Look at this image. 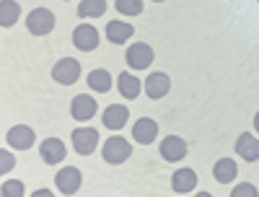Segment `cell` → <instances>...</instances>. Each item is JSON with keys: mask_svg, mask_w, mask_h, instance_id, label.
I'll list each match as a JSON object with an SVG mask.
<instances>
[{"mask_svg": "<svg viewBox=\"0 0 259 197\" xmlns=\"http://www.w3.org/2000/svg\"><path fill=\"white\" fill-rule=\"evenodd\" d=\"M171 187H174V192H179V194L192 192L194 187H197V174H194V169H179L174 177H171Z\"/></svg>", "mask_w": 259, "mask_h": 197, "instance_id": "e0dca14e", "label": "cell"}, {"mask_svg": "<svg viewBox=\"0 0 259 197\" xmlns=\"http://www.w3.org/2000/svg\"><path fill=\"white\" fill-rule=\"evenodd\" d=\"M89 86L94 91H99V94H106L112 89V75L106 70H91L89 73Z\"/></svg>", "mask_w": 259, "mask_h": 197, "instance_id": "7402d4cb", "label": "cell"}, {"mask_svg": "<svg viewBox=\"0 0 259 197\" xmlns=\"http://www.w3.org/2000/svg\"><path fill=\"white\" fill-rule=\"evenodd\" d=\"M21 16V8L16 0H0V26H13Z\"/></svg>", "mask_w": 259, "mask_h": 197, "instance_id": "ffe728a7", "label": "cell"}, {"mask_svg": "<svg viewBox=\"0 0 259 197\" xmlns=\"http://www.w3.org/2000/svg\"><path fill=\"white\" fill-rule=\"evenodd\" d=\"M124 60H127L130 68H135V70H145L148 65L153 62V47L145 45V42H135V45L127 50Z\"/></svg>", "mask_w": 259, "mask_h": 197, "instance_id": "277c9868", "label": "cell"}, {"mask_svg": "<svg viewBox=\"0 0 259 197\" xmlns=\"http://www.w3.org/2000/svg\"><path fill=\"white\" fill-rule=\"evenodd\" d=\"M117 89L124 99H138L140 96V81L133 73H119L117 78Z\"/></svg>", "mask_w": 259, "mask_h": 197, "instance_id": "d6986e66", "label": "cell"}, {"mask_svg": "<svg viewBox=\"0 0 259 197\" xmlns=\"http://www.w3.org/2000/svg\"><path fill=\"white\" fill-rule=\"evenodd\" d=\"M158 150H161V159L163 161L177 164V161H182L187 156V143L182 138H177V135H168V138H163V143L158 145Z\"/></svg>", "mask_w": 259, "mask_h": 197, "instance_id": "52a82bcc", "label": "cell"}, {"mask_svg": "<svg viewBox=\"0 0 259 197\" xmlns=\"http://www.w3.org/2000/svg\"><path fill=\"white\" fill-rule=\"evenodd\" d=\"M52 78L62 86H70L80 78V62L75 57H62L55 68H52Z\"/></svg>", "mask_w": 259, "mask_h": 197, "instance_id": "7a4b0ae2", "label": "cell"}, {"mask_svg": "<svg viewBox=\"0 0 259 197\" xmlns=\"http://www.w3.org/2000/svg\"><path fill=\"white\" fill-rule=\"evenodd\" d=\"M39 153H41V159H45L47 164H60L62 159H65V145H62V140H57V138H47L45 143L39 145Z\"/></svg>", "mask_w": 259, "mask_h": 197, "instance_id": "2e32d148", "label": "cell"}, {"mask_svg": "<svg viewBox=\"0 0 259 197\" xmlns=\"http://www.w3.org/2000/svg\"><path fill=\"white\" fill-rule=\"evenodd\" d=\"M236 153L244 161H259V140L251 133H241L239 140H236Z\"/></svg>", "mask_w": 259, "mask_h": 197, "instance_id": "5bb4252c", "label": "cell"}, {"mask_svg": "<svg viewBox=\"0 0 259 197\" xmlns=\"http://www.w3.org/2000/svg\"><path fill=\"white\" fill-rule=\"evenodd\" d=\"M127 117H130L127 106H122V104H112V106H106V109H104L101 122H104V127H109V130H119V127L127 125Z\"/></svg>", "mask_w": 259, "mask_h": 197, "instance_id": "4fadbf2b", "label": "cell"}, {"mask_svg": "<svg viewBox=\"0 0 259 197\" xmlns=\"http://www.w3.org/2000/svg\"><path fill=\"white\" fill-rule=\"evenodd\" d=\"M114 6L122 16H138L143 11V0H117Z\"/></svg>", "mask_w": 259, "mask_h": 197, "instance_id": "603a6c76", "label": "cell"}, {"mask_svg": "<svg viewBox=\"0 0 259 197\" xmlns=\"http://www.w3.org/2000/svg\"><path fill=\"white\" fill-rule=\"evenodd\" d=\"M6 140H8V145H11V148L26 150V148H31V145H34V130H31V127H26V125H16V127H11V130H8Z\"/></svg>", "mask_w": 259, "mask_h": 197, "instance_id": "8fae6325", "label": "cell"}, {"mask_svg": "<svg viewBox=\"0 0 259 197\" xmlns=\"http://www.w3.org/2000/svg\"><path fill=\"white\" fill-rule=\"evenodd\" d=\"M153 3H163V0H153Z\"/></svg>", "mask_w": 259, "mask_h": 197, "instance_id": "83f0119b", "label": "cell"}, {"mask_svg": "<svg viewBox=\"0 0 259 197\" xmlns=\"http://www.w3.org/2000/svg\"><path fill=\"white\" fill-rule=\"evenodd\" d=\"M236 171H239V166H236L233 159H221L218 164L212 166V177L218 179L221 184H231L236 179Z\"/></svg>", "mask_w": 259, "mask_h": 197, "instance_id": "ac0fdd59", "label": "cell"}, {"mask_svg": "<svg viewBox=\"0 0 259 197\" xmlns=\"http://www.w3.org/2000/svg\"><path fill=\"white\" fill-rule=\"evenodd\" d=\"M231 197H256V187L254 184H239L231 189Z\"/></svg>", "mask_w": 259, "mask_h": 197, "instance_id": "cb8c5ba5", "label": "cell"}, {"mask_svg": "<svg viewBox=\"0 0 259 197\" xmlns=\"http://www.w3.org/2000/svg\"><path fill=\"white\" fill-rule=\"evenodd\" d=\"M104 161L106 164H122L130 159V153H133V145H130L124 138H109L104 143Z\"/></svg>", "mask_w": 259, "mask_h": 197, "instance_id": "3957f363", "label": "cell"}, {"mask_svg": "<svg viewBox=\"0 0 259 197\" xmlns=\"http://www.w3.org/2000/svg\"><path fill=\"white\" fill-rule=\"evenodd\" d=\"M171 91V81H168V75L166 73H150L148 75V81H145V94H148V99H163L166 94Z\"/></svg>", "mask_w": 259, "mask_h": 197, "instance_id": "30bf717a", "label": "cell"}, {"mask_svg": "<svg viewBox=\"0 0 259 197\" xmlns=\"http://www.w3.org/2000/svg\"><path fill=\"white\" fill-rule=\"evenodd\" d=\"M96 109H99V104H96L91 96L80 94V96H75L73 104H70V114H73V120H78V122H89V120H94Z\"/></svg>", "mask_w": 259, "mask_h": 197, "instance_id": "ba28073f", "label": "cell"}, {"mask_svg": "<svg viewBox=\"0 0 259 197\" xmlns=\"http://www.w3.org/2000/svg\"><path fill=\"white\" fill-rule=\"evenodd\" d=\"M106 13V0H80L78 16L80 18H99Z\"/></svg>", "mask_w": 259, "mask_h": 197, "instance_id": "44dd1931", "label": "cell"}, {"mask_svg": "<svg viewBox=\"0 0 259 197\" xmlns=\"http://www.w3.org/2000/svg\"><path fill=\"white\" fill-rule=\"evenodd\" d=\"M55 184L60 187L62 194H75L78 187H80V171L75 166H65L57 171V177H55Z\"/></svg>", "mask_w": 259, "mask_h": 197, "instance_id": "9c48e42d", "label": "cell"}, {"mask_svg": "<svg viewBox=\"0 0 259 197\" xmlns=\"http://www.w3.org/2000/svg\"><path fill=\"white\" fill-rule=\"evenodd\" d=\"M96 143H99V133L94 127H75L73 130V148H75V153H80V156L94 153Z\"/></svg>", "mask_w": 259, "mask_h": 197, "instance_id": "5b68a950", "label": "cell"}, {"mask_svg": "<svg viewBox=\"0 0 259 197\" xmlns=\"http://www.w3.org/2000/svg\"><path fill=\"white\" fill-rule=\"evenodd\" d=\"M135 34L133 24H127V21H109L106 24V39L112 42V45H124V42Z\"/></svg>", "mask_w": 259, "mask_h": 197, "instance_id": "9a60e30c", "label": "cell"}, {"mask_svg": "<svg viewBox=\"0 0 259 197\" xmlns=\"http://www.w3.org/2000/svg\"><path fill=\"white\" fill-rule=\"evenodd\" d=\"M26 29L34 34V36H45L55 29V13L50 8H34L26 18Z\"/></svg>", "mask_w": 259, "mask_h": 197, "instance_id": "6da1fadb", "label": "cell"}, {"mask_svg": "<svg viewBox=\"0 0 259 197\" xmlns=\"http://www.w3.org/2000/svg\"><path fill=\"white\" fill-rule=\"evenodd\" d=\"M73 45L80 50V52H94L99 47V31L91 26V24H80L75 31H73Z\"/></svg>", "mask_w": 259, "mask_h": 197, "instance_id": "8992f818", "label": "cell"}, {"mask_svg": "<svg viewBox=\"0 0 259 197\" xmlns=\"http://www.w3.org/2000/svg\"><path fill=\"white\" fill-rule=\"evenodd\" d=\"M156 135H158V125H156V120L143 117V120H138V122L133 125V138H135L138 143H143V145L153 143Z\"/></svg>", "mask_w": 259, "mask_h": 197, "instance_id": "7c38bea8", "label": "cell"}, {"mask_svg": "<svg viewBox=\"0 0 259 197\" xmlns=\"http://www.w3.org/2000/svg\"><path fill=\"white\" fill-rule=\"evenodd\" d=\"M0 161H3V166H0V171H3V174H6V171H11V169L16 166V159L11 156L8 150H3V153H0Z\"/></svg>", "mask_w": 259, "mask_h": 197, "instance_id": "484cf974", "label": "cell"}, {"mask_svg": "<svg viewBox=\"0 0 259 197\" xmlns=\"http://www.w3.org/2000/svg\"><path fill=\"white\" fill-rule=\"evenodd\" d=\"M254 127L259 130V112H256V117H254Z\"/></svg>", "mask_w": 259, "mask_h": 197, "instance_id": "4316f807", "label": "cell"}, {"mask_svg": "<svg viewBox=\"0 0 259 197\" xmlns=\"http://www.w3.org/2000/svg\"><path fill=\"white\" fill-rule=\"evenodd\" d=\"M0 192H3L6 197H11V194L13 197H21V194H24V184H21V182H6Z\"/></svg>", "mask_w": 259, "mask_h": 197, "instance_id": "d4e9b609", "label": "cell"}]
</instances>
